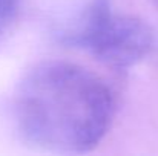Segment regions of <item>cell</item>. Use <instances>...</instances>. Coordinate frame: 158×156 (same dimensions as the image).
I'll use <instances>...</instances> for the list:
<instances>
[{
    "mask_svg": "<svg viewBox=\"0 0 158 156\" xmlns=\"http://www.w3.org/2000/svg\"><path fill=\"white\" fill-rule=\"evenodd\" d=\"M112 112V95L105 81L68 61L35 64L15 94V121L22 136L57 153L94 149L109 130Z\"/></svg>",
    "mask_w": 158,
    "mask_h": 156,
    "instance_id": "6da1fadb",
    "label": "cell"
},
{
    "mask_svg": "<svg viewBox=\"0 0 158 156\" xmlns=\"http://www.w3.org/2000/svg\"><path fill=\"white\" fill-rule=\"evenodd\" d=\"M61 42L91 51L100 61L126 69L155 46L154 28L140 17L112 12L109 0H91L61 31Z\"/></svg>",
    "mask_w": 158,
    "mask_h": 156,
    "instance_id": "7a4b0ae2",
    "label": "cell"
},
{
    "mask_svg": "<svg viewBox=\"0 0 158 156\" xmlns=\"http://www.w3.org/2000/svg\"><path fill=\"white\" fill-rule=\"evenodd\" d=\"M11 3H12V0H0V23L3 22L8 11L11 9Z\"/></svg>",
    "mask_w": 158,
    "mask_h": 156,
    "instance_id": "3957f363",
    "label": "cell"
},
{
    "mask_svg": "<svg viewBox=\"0 0 158 156\" xmlns=\"http://www.w3.org/2000/svg\"><path fill=\"white\" fill-rule=\"evenodd\" d=\"M154 3H155V6L158 8V0H154Z\"/></svg>",
    "mask_w": 158,
    "mask_h": 156,
    "instance_id": "277c9868",
    "label": "cell"
}]
</instances>
